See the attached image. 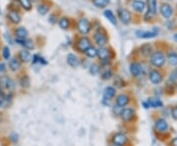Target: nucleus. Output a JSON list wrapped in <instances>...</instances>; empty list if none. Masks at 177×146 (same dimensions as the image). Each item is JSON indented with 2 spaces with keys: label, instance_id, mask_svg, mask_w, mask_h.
Returning <instances> with one entry per match:
<instances>
[{
  "label": "nucleus",
  "instance_id": "nucleus-20",
  "mask_svg": "<svg viewBox=\"0 0 177 146\" xmlns=\"http://www.w3.org/2000/svg\"><path fill=\"white\" fill-rule=\"evenodd\" d=\"M7 17H8V19L14 24H19L21 22V16L16 11H10L8 13V15H7Z\"/></svg>",
  "mask_w": 177,
  "mask_h": 146
},
{
  "label": "nucleus",
  "instance_id": "nucleus-26",
  "mask_svg": "<svg viewBox=\"0 0 177 146\" xmlns=\"http://www.w3.org/2000/svg\"><path fill=\"white\" fill-rule=\"evenodd\" d=\"M9 67L14 72L15 71H18L20 69V67H21V63H20L19 60L16 59V58H13V59H11L10 62H9Z\"/></svg>",
  "mask_w": 177,
  "mask_h": 146
},
{
  "label": "nucleus",
  "instance_id": "nucleus-16",
  "mask_svg": "<svg viewBox=\"0 0 177 146\" xmlns=\"http://www.w3.org/2000/svg\"><path fill=\"white\" fill-rule=\"evenodd\" d=\"M98 56L102 62H107L109 60V51L105 47H100L98 50Z\"/></svg>",
  "mask_w": 177,
  "mask_h": 146
},
{
  "label": "nucleus",
  "instance_id": "nucleus-28",
  "mask_svg": "<svg viewBox=\"0 0 177 146\" xmlns=\"http://www.w3.org/2000/svg\"><path fill=\"white\" fill-rule=\"evenodd\" d=\"M167 60L169 62V64L172 66H176L177 65V53L175 52H169L167 55Z\"/></svg>",
  "mask_w": 177,
  "mask_h": 146
},
{
  "label": "nucleus",
  "instance_id": "nucleus-3",
  "mask_svg": "<svg viewBox=\"0 0 177 146\" xmlns=\"http://www.w3.org/2000/svg\"><path fill=\"white\" fill-rule=\"evenodd\" d=\"M14 82L7 76H0V87L3 89L11 90L14 88Z\"/></svg>",
  "mask_w": 177,
  "mask_h": 146
},
{
  "label": "nucleus",
  "instance_id": "nucleus-7",
  "mask_svg": "<svg viewBox=\"0 0 177 146\" xmlns=\"http://www.w3.org/2000/svg\"><path fill=\"white\" fill-rule=\"evenodd\" d=\"M88 47H91V40L88 39V38H86V36H83L82 38L79 39V41L77 43V48H78L79 51L85 53V51Z\"/></svg>",
  "mask_w": 177,
  "mask_h": 146
},
{
  "label": "nucleus",
  "instance_id": "nucleus-44",
  "mask_svg": "<svg viewBox=\"0 0 177 146\" xmlns=\"http://www.w3.org/2000/svg\"><path fill=\"white\" fill-rule=\"evenodd\" d=\"M1 120H2V117H1V115H0V122H1Z\"/></svg>",
  "mask_w": 177,
  "mask_h": 146
},
{
  "label": "nucleus",
  "instance_id": "nucleus-6",
  "mask_svg": "<svg viewBox=\"0 0 177 146\" xmlns=\"http://www.w3.org/2000/svg\"><path fill=\"white\" fill-rule=\"evenodd\" d=\"M127 140L128 138L127 136L125 135L124 133H115L112 137V141L114 143V145H117V146H123L127 143Z\"/></svg>",
  "mask_w": 177,
  "mask_h": 146
},
{
  "label": "nucleus",
  "instance_id": "nucleus-11",
  "mask_svg": "<svg viewBox=\"0 0 177 146\" xmlns=\"http://www.w3.org/2000/svg\"><path fill=\"white\" fill-rule=\"evenodd\" d=\"M154 127H156V129L158 131V133H164V131H166L168 128V123H166V121L164 119H158L156 121Z\"/></svg>",
  "mask_w": 177,
  "mask_h": 146
},
{
  "label": "nucleus",
  "instance_id": "nucleus-1",
  "mask_svg": "<svg viewBox=\"0 0 177 146\" xmlns=\"http://www.w3.org/2000/svg\"><path fill=\"white\" fill-rule=\"evenodd\" d=\"M151 64L154 67H162L165 63V56L164 54L160 52V51H157V52H153L151 56Z\"/></svg>",
  "mask_w": 177,
  "mask_h": 146
},
{
  "label": "nucleus",
  "instance_id": "nucleus-36",
  "mask_svg": "<svg viewBox=\"0 0 177 146\" xmlns=\"http://www.w3.org/2000/svg\"><path fill=\"white\" fill-rule=\"evenodd\" d=\"M111 76H112V72L110 70H106L105 72H103L101 74L102 79H109L110 78H111Z\"/></svg>",
  "mask_w": 177,
  "mask_h": 146
},
{
  "label": "nucleus",
  "instance_id": "nucleus-41",
  "mask_svg": "<svg viewBox=\"0 0 177 146\" xmlns=\"http://www.w3.org/2000/svg\"><path fill=\"white\" fill-rule=\"evenodd\" d=\"M5 67H6V66H5L4 63L0 64V72H4V71H5Z\"/></svg>",
  "mask_w": 177,
  "mask_h": 146
},
{
  "label": "nucleus",
  "instance_id": "nucleus-40",
  "mask_svg": "<svg viewBox=\"0 0 177 146\" xmlns=\"http://www.w3.org/2000/svg\"><path fill=\"white\" fill-rule=\"evenodd\" d=\"M4 103V96H3V93L0 90V107H1Z\"/></svg>",
  "mask_w": 177,
  "mask_h": 146
},
{
  "label": "nucleus",
  "instance_id": "nucleus-9",
  "mask_svg": "<svg viewBox=\"0 0 177 146\" xmlns=\"http://www.w3.org/2000/svg\"><path fill=\"white\" fill-rule=\"evenodd\" d=\"M135 115V111L131 108H124L120 112V117L124 122H129Z\"/></svg>",
  "mask_w": 177,
  "mask_h": 146
},
{
  "label": "nucleus",
  "instance_id": "nucleus-31",
  "mask_svg": "<svg viewBox=\"0 0 177 146\" xmlns=\"http://www.w3.org/2000/svg\"><path fill=\"white\" fill-rule=\"evenodd\" d=\"M148 104L150 106L153 107V108H158V107H161L162 106V102L158 99V98H150L149 102H148Z\"/></svg>",
  "mask_w": 177,
  "mask_h": 146
},
{
  "label": "nucleus",
  "instance_id": "nucleus-42",
  "mask_svg": "<svg viewBox=\"0 0 177 146\" xmlns=\"http://www.w3.org/2000/svg\"><path fill=\"white\" fill-rule=\"evenodd\" d=\"M171 145L172 146H177V137H175V138H173V139H172Z\"/></svg>",
  "mask_w": 177,
  "mask_h": 146
},
{
  "label": "nucleus",
  "instance_id": "nucleus-27",
  "mask_svg": "<svg viewBox=\"0 0 177 146\" xmlns=\"http://www.w3.org/2000/svg\"><path fill=\"white\" fill-rule=\"evenodd\" d=\"M19 55H20V59L23 62L27 63L31 60V53H30L28 50H22Z\"/></svg>",
  "mask_w": 177,
  "mask_h": 146
},
{
  "label": "nucleus",
  "instance_id": "nucleus-8",
  "mask_svg": "<svg viewBox=\"0 0 177 146\" xmlns=\"http://www.w3.org/2000/svg\"><path fill=\"white\" fill-rule=\"evenodd\" d=\"M160 13H161L162 17L165 18V19H168V18H170L172 16L173 9L169 4L164 3V4H161V6H160Z\"/></svg>",
  "mask_w": 177,
  "mask_h": 146
},
{
  "label": "nucleus",
  "instance_id": "nucleus-34",
  "mask_svg": "<svg viewBox=\"0 0 177 146\" xmlns=\"http://www.w3.org/2000/svg\"><path fill=\"white\" fill-rule=\"evenodd\" d=\"M20 83H21V86H23V87H28L30 85V81H29V78L27 76H25L24 78H22Z\"/></svg>",
  "mask_w": 177,
  "mask_h": 146
},
{
  "label": "nucleus",
  "instance_id": "nucleus-22",
  "mask_svg": "<svg viewBox=\"0 0 177 146\" xmlns=\"http://www.w3.org/2000/svg\"><path fill=\"white\" fill-rule=\"evenodd\" d=\"M16 36H17V38L18 39H26L27 38V36H28V31L26 30V28L24 27H20L18 28L17 30H16Z\"/></svg>",
  "mask_w": 177,
  "mask_h": 146
},
{
  "label": "nucleus",
  "instance_id": "nucleus-43",
  "mask_svg": "<svg viewBox=\"0 0 177 146\" xmlns=\"http://www.w3.org/2000/svg\"><path fill=\"white\" fill-rule=\"evenodd\" d=\"M174 39L177 41V34H175V35H174Z\"/></svg>",
  "mask_w": 177,
  "mask_h": 146
},
{
  "label": "nucleus",
  "instance_id": "nucleus-17",
  "mask_svg": "<svg viewBox=\"0 0 177 146\" xmlns=\"http://www.w3.org/2000/svg\"><path fill=\"white\" fill-rule=\"evenodd\" d=\"M132 7H133V9H134L136 12L143 13L144 10H145L146 4H145L144 1H142V0H135V1L132 2Z\"/></svg>",
  "mask_w": 177,
  "mask_h": 146
},
{
  "label": "nucleus",
  "instance_id": "nucleus-14",
  "mask_svg": "<svg viewBox=\"0 0 177 146\" xmlns=\"http://www.w3.org/2000/svg\"><path fill=\"white\" fill-rule=\"evenodd\" d=\"M130 101V98L128 95L126 94H120V95H118L116 98V104L119 106V107H125Z\"/></svg>",
  "mask_w": 177,
  "mask_h": 146
},
{
  "label": "nucleus",
  "instance_id": "nucleus-32",
  "mask_svg": "<svg viewBox=\"0 0 177 146\" xmlns=\"http://www.w3.org/2000/svg\"><path fill=\"white\" fill-rule=\"evenodd\" d=\"M49 9H50L49 6L46 5V4H40L38 6V12L40 14V15H46V14H47Z\"/></svg>",
  "mask_w": 177,
  "mask_h": 146
},
{
  "label": "nucleus",
  "instance_id": "nucleus-45",
  "mask_svg": "<svg viewBox=\"0 0 177 146\" xmlns=\"http://www.w3.org/2000/svg\"><path fill=\"white\" fill-rule=\"evenodd\" d=\"M32 1H34V2H35V1H38V0H32Z\"/></svg>",
  "mask_w": 177,
  "mask_h": 146
},
{
  "label": "nucleus",
  "instance_id": "nucleus-2",
  "mask_svg": "<svg viewBox=\"0 0 177 146\" xmlns=\"http://www.w3.org/2000/svg\"><path fill=\"white\" fill-rule=\"evenodd\" d=\"M77 27H78V31L83 34H87L91 31V24L87 19H80L78 21Z\"/></svg>",
  "mask_w": 177,
  "mask_h": 146
},
{
  "label": "nucleus",
  "instance_id": "nucleus-19",
  "mask_svg": "<svg viewBox=\"0 0 177 146\" xmlns=\"http://www.w3.org/2000/svg\"><path fill=\"white\" fill-rule=\"evenodd\" d=\"M67 63L69 66H71L72 68H76L79 66V59L76 55H74L72 53L67 55Z\"/></svg>",
  "mask_w": 177,
  "mask_h": 146
},
{
  "label": "nucleus",
  "instance_id": "nucleus-24",
  "mask_svg": "<svg viewBox=\"0 0 177 146\" xmlns=\"http://www.w3.org/2000/svg\"><path fill=\"white\" fill-rule=\"evenodd\" d=\"M141 53H142V55H144V56H150L151 54H152V52H153V47H152V45L150 44V43H146V44H144V45H142V47H141Z\"/></svg>",
  "mask_w": 177,
  "mask_h": 146
},
{
  "label": "nucleus",
  "instance_id": "nucleus-5",
  "mask_svg": "<svg viewBox=\"0 0 177 146\" xmlns=\"http://www.w3.org/2000/svg\"><path fill=\"white\" fill-rule=\"evenodd\" d=\"M94 41L95 43L100 46V47H103L106 43H107V38H106V34L105 33H101V32H97L94 35Z\"/></svg>",
  "mask_w": 177,
  "mask_h": 146
},
{
  "label": "nucleus",
  "instance_id": "nucleus-23",
  "mask_svg": "<svg viewBox=\"0 0 177 146\" xmlns=\"http://www.w3.org/2000/svg\"><path fill=\"white\" fill-rule=\"evenodd\" d=\"M103 14H105V17L112 25H117L116 17H115L114 13H113L111 10H105Z\"/></svg>",
  "mask_w": 177,
  "mask_h": 146
},
{
  "label": "nucleus",
  "instance_id": "nucleus-38",
  "mask_svg": "<svg viewBox=\"0 0 177 146\" xmlns=\"http://www.w3.org/2000/svg\"><path fill=\"white\" fill-rule=\"evenodd\" d=\"M169 81H170V82L177 81V69H175L170 74V76H169Z\"/></svg>",
  "mask_w": 177,
  "mask_h": 146
},
{
  "label": "nucleus",
  "instance_id": "nucleus-39",
  "mask_svg": "<svg viewBox=\"0 0 177 146\" xmlns=\"http://www.w3.org/2000/svg\"><path fill=\"white\" fill-rule=\"evenodd\" d=\"M171 115L173 117V119L177 120V107H173L171 110Z\"/></svg>",
  "mask_w": 177,
  "mask_h": 146
},
{
  "label": "nucleus",
  "instance_id": "nucleus-18",
  "mask_svg": "<svg viewBox=\"0 0 177 146\" xmlns=\"http://www.w3.org/2000/svg\"><path fill=\"white\" fill-rule=\"evenodd\" d=\"M115 95V88L112 86H107L105 87V91H103V98L105 100H110L113 98Z\"/></svg>",
  "mask_w": 177,
  "mask_h": 146
},
{
  "label": "nucleus",
  "instance_id": "nucleus-25",
  "mask_svg": "<svg viewBox=\"0 0 177 146\" xmlns=\"http://www.w3.org/2000/svg\"><path fill=\"white\" fill-rule=\"evenodd\" d=\"M58 24H59V27H60L62 30H68V28L70 26V21H69L68 18L63 17V18H61L60 20H59Z\"/></svg>",
  "mask_w": 177,
  "mask_h": 146
},
{
  "label": "nucleus",
  "instance_id": "nucleus-33",
  "mask_svg": "<svg viewBox=\"0 0 177 146\" xmlns=\"http://www.w3.org/2000/svg\"><path fill=\"white\" fill-rule=\"evenodd\" d=\"M20 5L27 11L32 9V1L31 0H19Z\"/></svg>",
  "mask_w": 177,
  "mask_h": 146
},
{
  "label": "nucleus",
  "instance_id": "nucleus-35",
  "mask_svg": "<svg viewBox=\"0 0 177 146\" xmlns=\"http://www.w3.org/2000/svg\"><path fill=\"white\" fill-rule=\"evenodd\" d=\"M2 56L4 59H9L10 58V49L7 46H5L2 50Z\"/></svg>",
  "mask_w": 177,
  "mask_h": 146
},
{
  "label": "nucleus",
  "instance_id": "nucleus-10",
  "mask_svg": "<svg viewBox=\"0 0 177 146\" xmlns=\"http://www.w3.org/2000/svg\"><path fill=\"white\" fill-rule=\"evenodd\" d=\"M149 78H150V81L153 84H158L162 81V76H161V74L158 70L151 71L150 75H149Z\"/></svg>",
  "mask_w": 177,
  "mask_h": 146
},
{
  "label": "nucleus",
  "instance_id": "nucleus-12",
  "mask_svg": "<svg viewBox=\"0 0 177 146\" xmlns=\"http://www.w3.org/2000/svg\"><path fill=\"white\" fill-rule=\"evenodd\" d=\"M137 35L139 38H154V36H157L158 33V30H153V31H149V32H146V31H138Z\"/></svg>",
  "mask_w": 177,
  "mask_h": 146
},
{
  "label": "nucleus",
  "instance_id": "nucleus-13",
  "mask_svg": "<svg viewBox=\"0 0 177 146\" xmlns=\"http://www.w3.org/2000/svg\"><path fill=\"white\" fill-rule=\"evenodd\" d=\"M142 71H143V68L141 64L139 63H132L130 65V72L131 74L134 76V77H139L140 75L142 74Z\"/></svg>",
  "mask_w": 177,
  "mask_h": 146
},
{
  "label": "nucleus",
  "instance_id": "nucleus-30",
  "mask_svg": "<svg viewBox=\"0 0 177 146\" xmlns=\"http://www.w3.org/2000/svg\"><path fill=\"white\" fill-rule=\"evenodd\" d=\"M85 54H86L88 57H90V58H94V57L98 56V49H95L94 47L91 46V47H88V48L85 51Z\"/></svg>",
  "mask_w": 177,
  "mask_h": 146
},
{
  "label": "nucleus",
  "instance_id": "nucleus-29",
  "mask_svg": "<svg viewBox=\"0 0 177 146\" xmlns=\"http://www.w3.org/2000/svg\"><path fill=\"white\" fill-rule=\"evenodd\" d=\"M110 2V0H93V3L98 8H105Z\"/></svg>",
  "mask_w": 177,
  "mask_h": 146
},
{
  "label": "nucleus",
  "instance_id": "nucleus-15",
  "mask_svg": "<svg viewBox=\"0 0 177 146\" xmlns=\"http://www.w3.org/2000/svg\"><path fill=\"white\" fill-rule=\"evenodd\" d=\"M148 10L149 17H153L157 13V0H148Z\"/></svg>",
  "mask_w": 177,
  "mask_h": 146
},
{
  "label": "nucleus",
  "instance_id": "nucleus-4",
  "mask_svg": "<svg viewBox=\"0 0 177 146\" xmlns=\"http://www.w3.org/2000/svg\"><path fill=\"white\" fill-rule=\"evenodd\" d=\"M118 17L124 25H128L131 22V13L125 8H119L117 11Z\"/></svg>",
  "mask_w": 177,
  "mask_h": 146
},
{
  "label": "nucleus",
  "instance_id": "nucleus-37",
  "mask_svg": "<svg viewBox=\"0 0 177 146\" xmlns=\"http://www.w3.org/2000/svg\"><path fill=\"white\" fill-rule=\"evenodd\" d=\"M90 73L92 75H98L99 73V68L98 65H93L91 69H90Z\"/></svg>",
  "mask_w": 177,
  "mask_h": 146
},
{
  "label": "nucleus",
  "instance_id": "nucleus-21",
  "mask_svg": "<svg viewBox=\"0 0 177 146\" xmlns=\"http://www.w3.org/2000/svg\"><path fill=\"white\" fill-rule=\"evenodd\" d=\"M17 42L21 43L28 50H33L35 48V43L32 39H17Z\"/></svg>",
  "mask_w": 177,
  "mask_h": 146
}]
</instances>
